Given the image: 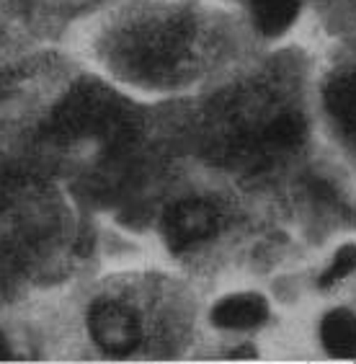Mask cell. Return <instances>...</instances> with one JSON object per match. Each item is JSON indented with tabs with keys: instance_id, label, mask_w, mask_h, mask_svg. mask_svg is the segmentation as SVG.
<instances>
[{
	"instance_id": "cell-1",
	"label": "cell",
	"mask_w": 356,
	"mask_h": 364,
	"mask_svg": "<svg viewBox=\"0 0 356 364\" xmlns=\"http://www.w3.org/2000/svg\"><path fill=\"white\" fill-rule=\"evenodd\" d=\"M88 328H91V336L96 338L98 346L109 354H117V357L134 351L142 338L140 321L134 318L132 310H126L124 305L112 300L93 305L91 316H88Z\"/></svg>"
},
{
	"instance_id": "cell-2",
	"label": "cell",
	"mask_w": 356,
	"mask_h": 364,
	"mask_svg": "<svg viewBox=\"0 0 356 364\" xmlns=\"http://www.w3.org/2000/svg\"><path fill=\"white\" fill-rule=\"evenodd\" d=\"M217 230V212L202 199H186L173 204L163 218V232L176 253L212 238Z\"/></svg>"
},
{
	"instance_id": "cell-3",
	"label": "cell",
	"mask_w": 356,
	"mask_h": 364,
	"mask_svg": "<svg viewBox=\"0 0 356 364\" xmlns=\"http://www.w3.org/2000/svg\"><path fill=\"white\" fill-rule=\"evenodd\" d=\"M269 318V302L261 294H232L217 302L212 310V323L220 328H256Z\"/></svg>"
},
{
	"instance_id": "cell-4",
	"label": "cell",
	"mask_w": 356,
	"mask_h": 364,
	"mask_svg": "<svg viewBox=\"0 0 356 364\" xmlns=\"http://www.w3.org/2000/svg\"><path fill=\"white\" fill-rule=\"evenodd\" d=\"M323 346L338 359L356 357V316L351 310H330L320 323Z\"/></svg>"
},
{
	"instance_id": "cell-5",
	"label": "cell",
	"mask_w": 356,
	"mask_h": 364,
	"mask_svg": "<svg viewBox=\"0 0 356 364\" xmlns=\"http://www.w3.org/2000/svg\"><path fill=\"white\" fill-rule=\"evenodd\" d=\"M253 21L261 34L279 36L292 26L302 8V0H251Z\"/></svg>"
},
{
	"instance_id": "cell-6",
	"label": "cell",
	"mask_w": 356,
	"mask_h": 364,
	"mask_svg": "<svg viewBox=\"0 0 356 364\" xmlns=\"http://www.w3.org/2000/svg\"><path fill=\"white\" fill-rule=\"evenodd\" d=\"M356 272V245H341L338 251H335L333 261H330V267L323 272V277L318 279L320 287H330L335 284L338 279L343 277H349V274Z\"/></svg>"
},
{
	"instance_id": "cell-7",
	"label": "cell",
	"mask_w": 356,
	"mask_h": 364,
	"mask_svg": "<svg viewBox=\"0 0 356 364\" xmlns=\"http://www.w3.org/2000/svg\"><path fill=\"white\" fill-rule=\"evenodd\" d=\"M302 134V122L294 119V117H281L271 124L269 129V137H271L276 145H292V142L300 140Z\"/></svg>"
},
{
	"instance_id": "cell-8",
	"label": "cell",
	"mask_w": 356,
	"mask_h": 364,
	"mask_svg": "<svg viewBox=\"0 0 356 364\" xmlns=\"http://www.w3.org/2000/svg\"><path fill=\"white\" fill-rule=\"evenodd\" d=\"M11 357V349H8V341H6V336H3V333H0V362H3V359H8Z\"/></svg>"
}]
</instances>
